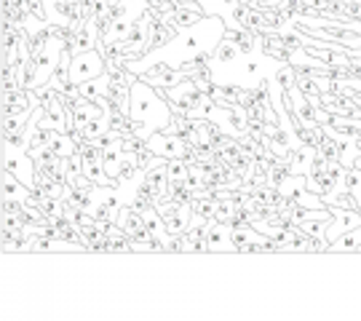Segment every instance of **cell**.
Masks as SVG:
<instances>
[{
	"instance_id": "obj_18",
	"label": "cell",
	"mask_w": 361,
	"mask_h": 321,
	"mask_svg": "<svg viewBox=\"0 0 361 321\" xmlns=\"http://www.w3.org/2000/svg\"><path fill=\"white\" fill-rule=\"evenodd\" d=\"M30 195H32V188H27L25 182L16 180L11 171H3V198H16V201L27 204Z\"/></svg>"
},
{
	"instance_id": "obj_17",
	"label": "cell",
	"mask_w": 361,
	"mask_h": 321,
	"mask_svg": "<svg viewBox=\"0 0 361 321\" xmlns=\"http://www.w3.org/2000/svg\"><path fill=\"white\" fill-rule=\"evenodd\" d=\"M73 249H80V246L70 244V241H62V238H49V236H38V233H35L27 252H73Z\"/></svg>"
},
{
	"instance_id": "obj_3",
	"label": "cell",
	"mask_w": 361,
	"mask_h": 321,
	"mask_svg": "<svg viewBox=\"0 0 361 321\" xmlns=\"http://www.w3.org/2000/svg\"><path fill=\"white\" fill-rule=\"evenodd\" d=\"M3 171H11L16 180L35 190V158L27 153V147L3 142Z\"/></svg>"
},
{
	"instance_id": "obj_11",
	"label": "cell",
	"mask_w": 361,
	"mask_h": 321,
	"mask_svg": "<svg viewBox=\"0 0 361 321\" xmlns=\"http://www.w3.org/2000/svg\"><path fill=\"white\" fill-rule=\"evenodd\" d=\"M322 104L332 116H356V99L345 91H322Z\"/></svg>"
},
{
	"instance_id": "obj_7",
	"label": "cell",
	"mask_w": 361,
	"mask_h": 321,
	"mask_svg": "<svg viewBox=\"0 0 361 321\" xmlns=\"http://www.w3.org/2000/svg\"><path fill=\"white\" fill-rule=\"evenodd\" d=\"M359 225H361L359 209H340V206H332V219H329V228H326V241L332 244L343 233L353 231V228H359Z\"/></svg>"
},
{
	"instance_id": "obj_8",
	"label": "cell",
	"mask_w": 361,
	"mask_h": 321,
	"mask_svg": "<svg viewBox=\"0 0 361 321\" xmlns=\"http://www.w3.org/2000/svg\"><path fill=\"white\" fill-rule=\"evenodd\" d=\"M116 225L129 233L131 241H134V238H142V236H147V233H150V231H147V225H145L142 212L131 204V201H129V204H123L116 212Z\"/></svg>"
},
{
	"instance_id": "obj_9",
	"label": "cell",
	"mask_w": 361,
	"mask_h": 321,
	"mask_svg": "<svg viewBox=\"0 0 361 321\" xmlns=\"http://www.w3.org/2000/svg\"><path fill=\"white\" fill-rule=\"evenodd\" d=\"M207 249H209V255H212V252H235V246H233V228L228 222H217V219L209 222Z\"/></svg>"
},
{
	"instance_id": "obj_27",
	"label": "cell",
	"mask_w": 361,
	"mask_h": 321,
	"mask_svg": "<svg viewBox=\"0 0 361 321\" xmlns=\"http://www.w3.org/2000/svg\"><path fill=\"white\" fill-rule=\"evenodd\" d=\"M129 3H145V0H129Z\"/></svg>"
},
{
	"instance_id": "obj_26",
	"label": "cell",
	"mask_w": 361,
	"mask_h": 321,
	"mask_svg": "<svg viewBox=\"0 0 361 321\" xmlns=\"http://www.w3.org/2000/svg\"><path fill=\"white\" fill-rule=\"evenodd\" d=\"M27 8L32 13V19H38V22H49V13L43 8V0H27Z\"/></svg>"
},
{
	"instance_id": "obj_13",
	"label": "cell",
	"mask_w": 361,
	"mask_h": 321,
	"mask_svg": "<svg viewBox=\"0 0 361 321\" xmlns=\"http://www.w3.org/2000/svg\"><path fill=\"white\" fill-rule=\"evenodd\" d=\"M313 158H316V147H310L305 142H297L295 147L286 153V161H289V166H292L295 174H308Z\"/></svg>"
},
{
	"instance_id": "obj_10",
	"label": "cell",
	"mask_w": 361,
	"mask_h": 321,
	"mask_svg": "<svg viewBox=\"0 0 361 321\" xmlns=\"http://www.w3.org/2000/svg\"><path fill=\"white\" fill-rule=\"evenodd\" d=\"M145 180L150 182V188L155 190V198H158V201H169V198H171V177H169L166 158H161L155 166L147 169V171H145Z\"/></svg>"
},
{
	"instance_id": "obj_21",
	"label": "cell",
	"mask_w": 361,
	"mask_h": 321,
	"mask_svg": "<svg viewBox=\"0 0 361 321\" xmlns=\"http://www.w3.org/2000/svg\"><path fill=\"white\" fill-rule=\"evenodd\" d=\"M241 54V49L233 43L231 38H222L219 40V46L214 49V62H219V64H233L235 62V56Z\"/></svg>"
},
{
	"instance_id": "obj_1",
	"label": "cell",
	"mask_w": 361,
	"mask_h": 321,
	"mask_svg": "<svg viewBox=\"0 0 361 321\" xmlns=\"http://www.w3.org/2000/svg\"><path fill=\"white\" fill-rule=\"evenodd\" d=\"M129 116L137 121H145L147 126H153L155 131L169 126V121L174 116V107L161 91L155 89L153 83H147L137 75V80L131 83V102H129Z\"/></svg>"
},
{
	"instance_id": "obj_20",
	"label": "cell",
	"mask_w": 361,
	"mask_h": 321,
	"mask_svg": "<svg viewBox=\"0 0 361 321\" xmlns=\"http://www.w3.org/2000/svg\"><path fill=\"white\" fill-rule=\"evenodd\" d=\"M102 164L107 169V174L118 180V171H121V164H123V145L118 142V145H107L102 147Z\"/></svg>"
},
{
	"instance_id": "obj_15",
	"label": "cell",
	"mask_w": 361,
	"mask_h": 321,
	"mask_svg": "<svg viewBox=\"0 0 361 321\" xmlns=\"http://www.w3.org/2000/svg\"><path fill=\"white\" fill-rule=\"evenodd\" d=\"M78 91H80V97H83V99L104 104V99H107V73L99 75V78H91V80L78 83Z\"/></svg>"
},
{
	"instance_id": "obj_14",
	"label": "cell",
	"mask_w": 361,
	"mask_h": 321,
	"mask_svg": "<svg viewBox=\"0 0 361 321\" xmlns=\"http://www.w3.org/2000/svg\"><path fill=\"white\" fill-rule=\"evenodd\" d=\"M209 13L204 8H188V6H180V8H174V13H169L164 16L169 25H174L177 30H190L193 25H198L201 19H207Z\"/></svg>"
},
{
	"instance_id": "obj_16",
	"label": "cell",
	"mask_w": 361,
	"mask_h": 321,
	"mask_svg": "<svg viewBox=\"0 0 361 321\" xmlns=\"http://www.w3.org/2000/svg\"><path fill=\"white\" fill-rule=\"evenodd\" d=\"M54 131L51 126H43V123H35V126L30 128V134H27V153L32 155V153H38V150H43V147H49L51 145V140H54Z\"/></svg>"
},
{
	"instance_id": "obj_28",
	"label": "cell",
	"mask_w": 361,
	"mask_h": 321,
	"mask_svg": "<svg viewBox=\"0 0 361 321\" xmlns=\"http://www.w3.org/2000/svg\"><path fill=\"white\" fill-rule=\"evenodd\" d=\"M359 212H361V195H359Z\"/></svg>"
},
{
	"instance_id": "obj_23",
	"label": "cell",
	"mask_w": 361,
	"mask_h": 321,
	"mask_svg": "<svg viewBox=\"0 0 361 321\" xmlns=\"http://www.w3.org/2000/svg\"><path fill=\"white\" fill-rule=\"evenodd\" d=\"M233 214H235V204H233L231 195L217 198V206H214V219H217V222H231Z\"/></svg>"
},
{
	"instance_id": "obj_6",
	"label": "cell",
	"mask_w": 361,
	"mask_h": 321,
	"mask_svg": "<svg viewBox=\"0 0 361 321\" xmlns=\"http://www.w3.org/2000/svg\"><path fill=\"white\" fill-rule=\"evenodd\" d=\"M142 80H147V83H153V86H164V89H169V86H177L180 80H185L188 78V73L182 70L180 64H169V62H155L150 70H145Z\"/></svg>"
},
{
	"instance_id": "obj_4",
	"label": "cell",
	"mask_w": 361,
	"mask_h": 321,
	"mask_svg": "<svg viewBox=\"0 0 361 321\" xmlns=\"http://www.w3.org/2000/svg\"><path fill=\"white\" fill-rule=\"evenodd\" d=\"M107 73V59L97 49H89V52H78L73 54L70 59V80L73 83H83V80H91V78H99Z\"/></svg>"
},
{
	"instance_id": "obj_22",
	"label": "cell",
	"mask_w": 361,
	"mask_h": 321,
	"mask_svg": "<svg viewBox=\"0 0 361 321\" xmlns=\"http://www.w3.org/2000/svg\"><path fill=\"white\" fill-rule=\"evenodd\" d=\"M273 80H276V83L281 86V91H284V89H292V86H295V80H297L295 67H292L289 62H284L281 67H279V70H276V73H273Z\"/></svg>"
},
{
	"instance_id": "obj_24",
	"label": "cell",
	"mask_w": 361,
	"mask_h": 321,
	"mask_svg": "<svg viewBox=\"0 0 361 321\" xmlns=\"http://www.w3.org/2000/svg\"><path fill=\"white\" fill-rule=\"evenodd\" d=\"M214 206L217 198H193V212L201 219H214Z\"/></svg>"
},
{
	"instance_id": "obj_5",
	"label": "cell",
	"mask_w": 361,
	"mask_h": 321,
	"mask_svg": "<svg viewBox=\"0 0 361 321\" xmlns=\"http://www.w3.org/2000/svg\"><path fill=\"white\" fill-rule=\"evenodd\" d=\"M155 209L161 212V217L166 222L169 233H185L195 222L193 204H177V201L169 198V201H158Z\"/></svg>"
},
{
	"instance_id": "obj_19",
	"label": "cell",
	"mask_w": 361,
	"mask_h": 321,
	"mask_svg": "<svg viewBox=\"0 0 361 321\" xmlns=\"http://www.w3.org/2000/svg\"><path fill=\"white\" fill-rule=\"evenodd\" d=\"M329 252H340V255H350V252H361V225L353 231L343 233L329 244Z\"/></svg>"
},
{
	"instance_id": "obj_25",
	"label": "cell",
	"mask_w": 361,
	"mask_h": 321,
	"mask_svg": "<svg viewBox=\"0 0 361 321\" xmlns=\"http://www.w3.org/2000/svg\"><path fill=\"white\" fill-rule=\"evenodd\" d=\"M345 190L353 193L356 198L361 195V169H356V166L345 169Z\"/></svg>"
},
{
	"instance_id": "obj_12",
	"label": "cell",
	"mask_w": 361,
	"mask_h": 321,
	"mask_svg": "<svg viewBox=\"0 0 361 321\" xmlns=\"http://www.w3.org/2000/svg\"><path fill=\"white\" fill-rule=\"evenodd\" d=\"M177 27L169 25L164 16H158L155 13L153 16V32H150V54L158 52V49H166L169 43H174V38H177Z\"/></svg>"
},
{
	"instance_id": "obj_2",
	"label": "cell",
	"mask_w": 361,
	"mask_h": 321,
	"mask_svg": "<svg viewBox=\"0 0 361 321\" xmlns=\"http://www.w3.org/2000/svg\"><path fill=\"white\" fill-rule=\"evenodd\" d=\"M153 16L155 13L150 8H145L140 16L131 19V30L126 40H123V56L131 62L145 59L150 54V32H153Z\"/></svg>"
}]
</instances>
